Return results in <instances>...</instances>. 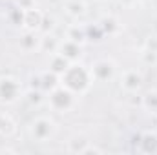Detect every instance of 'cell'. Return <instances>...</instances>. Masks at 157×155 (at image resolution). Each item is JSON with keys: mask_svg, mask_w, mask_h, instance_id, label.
Here are the masks:
<instances>
[{"mask_svg": "<svg viewBox=\"0 0 157 155\" xmlns=\"http://www.w3.org/2000/svg\"><path fill=\"white\" fill-rule=\"evenodd\" d=\"M130 95V104L132 106H137V108H141L143 106V95H139V93H128Z\"/></svg>", "mask_w": 157, "mask_h": 155, "instance_id": "484cf974", "label": "cell"}, {"mask_svg": "<svg viewBox=\"0 0 157 155\" xmlns=\"http://www.w3.org/2000/svg\"><path fill=\"white\" fill-rule=\"evenodd\" d=\"M86 33H88V42H90V40H93V42H101V40L106 37L104 31H102V28L99 26V22H97V24H90V26H86Z\"/></svg>", "mask_w": 157, "mask_h": 155, "instance_id": "7402d4cb", "label": "cell"}, {"mask_svg": "<svg viewBox=\"0 0 157 155\" xmlns=\"http://www.w3.org/2000/svg\"><path fill=\"white\" fill-rule=\"evenodd\" d=\"M60 42H62V39H59L53 31H51V33H46V35H40V47H39V51L46 53V55L49 57V55H53V53H57V51H59Z\"/></svg>", "mask_w": 157, "mask_h": 155, "instance_id": "7c38bea8", "label": "cell"}, {"mask_svg": "<svg viewBox=\"0 0 157 155\" xmlns=\"http://www.w3.org/2000/svg\"><path fill=\"white\" fill-rule=\"evenodd\" d=\"M33 6H37L35 0H18V7H22V9H29Z\"/></svg>", "mask_w": 157, "mask_h": 155, "instance_id": "f1b7e54d", "label": "cell"}, {"mask_svg": "<svg viewBox=\"0 0 157 155\" xmlns=\"http://www.w3.org/2000/svg\"><path fill=\"white\" fill-rule=\"evenodd\" d=\"M144 47H150V49L157 51V37H148L144 40Z\"/></svg>", "mask_w": 157, "mask_h": 155, "instance_id": "83f0119b", "label": "cell"}, {"mask_svg": "<svg viewBox=\"0 0 157 155\" xmlns=\"http://www.w3.org/2000/svg\"><path fill=\"white\" fill-rule=\"evenodd\" d=\"M99 26L102 28V31H104L106 37H117V35H121V31H122V22H121V18L115 17V15H104L99 20Z\"/></svg>", "mask_w": 157, "mask_h": 155, "instance_id": "30bf717a", "label": "cell"}, {"mask_svg": "<svg viewBox=\"0 0 157 155\" xmlns=\"http://www.w3.org/2000/svg\"><path fill=\"white\" fill-rule=\"evenodd\" d=\"M101 2H108V0H101Z\"/></svg>", "mask_w": 157, "mask_h": 155, "instance_id": "4dcf8cb0", "label": "cell"}, {"mask_svg": "<svg viewBox=\"0 0 157 155\" xmlns=\"http://www.w3.org/2000/svg\"><path fill=\"white\" fill-rule=\"evenodd\" d=\"M82 47L84 46H80L77 42H73V40L70 39H64L60 42V47H59V51L57 53H60L66 60H70V62H77L82 59Z\"/></svg>", "mask_w": 157, "mask_h": 155, "instance_id": "ba28073f", "label": "cell"}, {"mask_svg": "<svg viewBox=\"0 0 157 155\" xmlns=\"http://www.w3.org/2000/svg\"><path fill=\"white\" fill-rule=\"evenodd\" d=\"M104 150L102 148H99V146H95L93 142H90L88 146H86V150H84V153L82 155H90V153H102Z\"/></svg>", "mask_w": 157, "mask_h": 155, "instance_id": "4316f807", "label": "cell"}, {"mask_svg": "<svg viewBox=\"0 0 157 155\" xmlns=\"http://www.w3.org/2000/svg\"><path fill=\"white\" fill-rule=\"evenodd\" d=\"M64 9L73 20H82L88 15V6L84 0H66Z\"/></svg>", "mask_w": 157, "mask_h": 155, "instance_id": "4fadbf2b", "label": "cell"}, {"mask_svg": "<svg viewBox=\"0 0 157 155\" xmlns=\"http://www.w3.org/2000/svg\"><path fill=\"white\" fill-rule=\"evenodd\" d=\"M7 18H9V22L13 24V26H17V28H22V22H24V9L22 7H13L11 11H9V15H7Z\"/></svg>", "mask_w": 157, "mask_h": 155, "instance_id": "603a6c76", "label": "cell"}, {"mask_svg": "<svg viewBox=\"0 0 157 155\" xmlns=\"http://www.w3.org/2000/svg\"><path fill=\"white\" fill-rule=\"evenodd\" d=\"M22 99H26V102L29 106H33V108H39V106H42L46 102L44 91L42 89H33V88H28V91H24V97Z\"/></svg>", "mask_w": 157, "mask_h": 155, "instance_id": "d6986e66", "label": "cell"}, {"mask_svg": "<svg viewBox=\"0 0 157 155\" xmlns=\"http://www.w3.org/2000/svg\"><path fill=\"white\" fill-rule=\"evenodd\" d=\"M46 104L55 113H62V115L64 113H71L78 106V95L73 93V91H70L64 86H59V88H55L53 91L48 93Z\"/></svg>", "mask_w": 157, "mask_h": 155, "instance_id": "7a4b0ae2", "label": "cell"}, {"mask_svg": "<svg viewBox=\"0 0 157 155\" xmlns=\"http://www.w3.org/2000/svg\"><path fill=\"white\" fill-rule=\"evenodd\" d=\"M60 86H64L70 91L77 93L78 97L86 95L90 91V88L93 86V78H91V73H90V68L80 60L71 62L66 68V71L60 75Z\"/></svg>", "mask_w": 157, "mask_h": 155, "instance_id": "6da1fadb", "label": "cell"}, {"mask_svg": "<svg viewBox=\"0 0 157 155\" xmlns=\"http://www.w3.org/2000/svg\"><path fill=\"white\" fill-rule=\"evenodd\" d=\"M144 77L139 70H124L119 75V88L124 93H139L143 88Z\"/></svg>", "mask_w": 157, "mask_h": 155, "instance_id": "8992f818", "label": "cell"}, {"mask_svg": "<svg viewBox=\"0 0 157 155\" xmlns=\"http://www.w3.org/2000/svg\"><path fill=\"white\" fill-rule=\"evenodd\" d=\"M90 142H91V141H88L84 135H75V137H71V139L68 141V146H66V150H68L70 153L82 155V153H84V150H86V146H88Z\"/></svg>", "mask_w": 157, "mask_h": 155, "instance_id": "e0dca14e", "label": "cell"}, {"mask_svg": "<svg viewBox=\"0 0 157 155\" xmlns=\"http://www.w3.org/2000/svg\"><path fill=\"white\" fill-rule=\"evenodd\" d=\"M28 88H33V89H42V77H40V73L37 75H31L29 77V86Z\"/></svg>", "mask_w": 157, "mask_h": 155, "instance_id": "d4e9b609", "label": "cell"}, {"mask_svg": "<svg viewBox=\"0 0 157 155\" xmlns=\"http://www.w3.org/2000/svg\"><path fill=\"white\" fill-rule=\"evenodd\" d=\"M37 2H42V0H35V4H37Z\"/></svg>", "mask_w": 157, "mask_h": 155, "instance_id": "f546056e", "label": "cell"}, {"mask_svg": "<svg viewBox=\"0 0 157 155\" xmlns=\"http://www.w3.org/2000/svg\"><path fill=\"white\" fill-rule=\"evenodd\" d=\"M28 131H29V137L35 142H48L57 133V122L48 115L37 117V119H33L29 122Z\"/></svg>", "mask_w": 157, "mask_h": 155, "instance_id": "277c9868", "label": "cell"}, {"mask_svg": "<svg viewBox=\"0 0 157 155\" xmlns=\"http://www.w3.org/2000/svg\"><path fill=\"white\" fill-rule=\"evenodd\" d=\"M18 46L24 53H31V51H39L40 47V35L37 31H26L20 35V40H18Z\"/></svg>", "mask_w": 157, "mask_h": 155, "instance_id": "8fae6325", "label": "cell"}, {"mask_svg": "<svg viewBox=\"0 0 157 155\" xmlns=\"http://www.w3.org/2000/svg\"><path fill=\"white\" fill-rule=\"evenodd\" d=\"M42 20H44V13L40 11L37 6L29 7V9H24V22H22V28L26 31H40V26H42Z\"/></svg>", "mask_w": 157, "mask_h": 155, "instance_id": "52a82bcc", "label": "cell"}, {"mask_svg": "<svg viewBox=\"0 0 157 155\" xmlns=\"http://www.w3.org/2000/svg\"><path fill=\"white\" fill-rule=\"evenodd\" d=\"M55 18L53 17H49V15H44V20H42V26H40V35H46V33H51L53 29H55Z\"/></svg>", "mask_w": 157, "mask_h": 155, "instance_id": "cb8c5ba5", "label": "cell"}, {"mask_svg": "<svg viewBox=\"0 0 157 155\" xmlns=\"http://www.w3.org/2000/svg\"><path fill=\"white\" fill-rule=\"evenodd\" d=\"M146 113L157 117V89H148L143 95V106H141Z\"/></svg>", "mask_w": 157, "mask_h": 155, "instance_id": "ac0fdd59", "label": "cell"}, {"mask_svg": "<svg viewBox=\"0 0 157 155\" xmlns=\"http://www.w3.org/2000/svg\"><path fill=\"white\" fill-rule=\"evenodd\" d=\"M15 131H17V124H15V120L11 119V115L0 112V135L11 137V135H15Z\"/></svg>", "mask_w": 157, "mask_h": 155, "instance_id": "ffe728a7", "label": "cell"}, {"mask_svg": "<svg viewBox=\"0 0 157 155\" xmlns=\"http://www.w3.org/2000/svg\"><path fill=\"white\" fill-rule=\"evenodd\" d=\"M66 39L73 40V42H77L80 46H84V44H88V33H86V26H82V24H71L68 29H66Z\"/></svg>", "mask_w": 157, "mask_h": 155, "instance_id": "5bb4252c", "label": "cell"}, {"mask_svg": "<svg viewBox=\"0 0 157 155\" xmlns=\"http://www.w3.org/2000/svg\"><path fill=\"white\" fill-rule=\"evenodd\" d=\"M90 73L93 82H99V84H108V82H113L115 77L119 75V66L117 62L110 57H104V59H99L95 60L91 66H90Z\"/></svg>", "mask_w": 157, "mask_h": 155, "instance_id": "5b68a950", "label": "cell"}, {"mask_svg": "<svg viewBox=\"0 0 157 155\" xmlns=\"http://www.w3.org/2000/svg\"><path fill=\"white\" fill-rule=\"evenodd\" d=\"M137 148L143 153H157V131L146 130L141 135H137Z\"/></svg>", "mask_w": 157, "mask_h": 155, "instance_id": "9c48e42d", "label": "cell"}, {"mask_svg": "<svg viewBox=\"0 0 157 155\" xmlns=\"http://www.w3.org/2000/svg\"><path fill=\"white\" fill-rule=\"evenodd\" d=\"M70 64H71V62L66 60L60 53H53V55H49V59H48V70H51V71L57 73V75H62Z\"/></svg>", "mask_w": 157, "mask_h": 155, "instance_id": "9a60e30c", "label": "cell"}, {"mask_svg": "<svg viewBox=\"0 0 157 155\" xmlns=\"http://www.w3.org/2000/svg\"><path fill=\"white\" fill-rule=\"evenodd\" d=\"M139 60H141V64L146 66V68H157V51L143 46L141 51H139Z\"/></svg>", "mask_w": 157, "mask_h": 155, "instance_id": "44dd1931", "label": "cell"}, {"mask_svg": "<svg viewBox=\"0 0 157 155\" xmlns=\"http://www.w3.org/2000/svg\"><path fill=\"white\" fill-rule=\"evenodd\" d=\"M24 97V86L20 78L15 75H2L0 77V104L11 106Z\"/></svg>", "mask_w": 157, "mask_h": 155, "instance_id": "3957f363", "label": "cell"}, {"mask_svg": "<svg viewBox=\"0 0 157 155\" xmlns=\"http://www.w3.org/2000/svg\"><path fill=\"white\" fill-rule=\"evenodd\" d=\"M40 77H42V91L44 93H49V91H53L55 88L60 86V75L53 73L51 70L40 73Z\"/></svg>", "mask_w": 157, "mask_h": 155, "instance_id": "2e32d148", "label": "cell"}]
</instances>
